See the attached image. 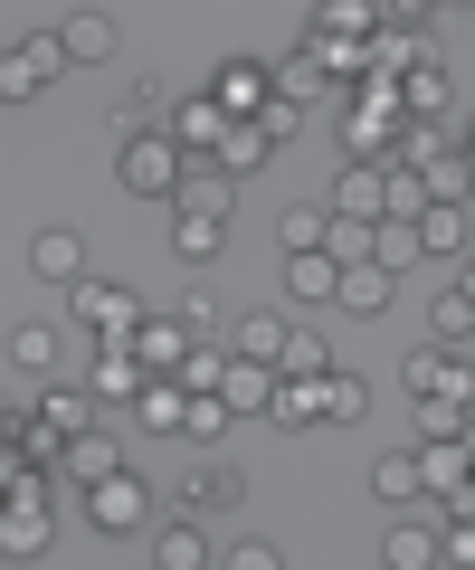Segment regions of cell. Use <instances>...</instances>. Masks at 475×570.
<instances>
[{"instance_id": "obj_1", "label": "cell", "mask_w": 475, "mask_h": 570, "mask_svg": "<svg viewBox=\"0 0 475 570\" xmlns=\"http://www.w3.org/2000/svg\"><path fill=\"white\" fill-rule=\"evenodd\" d=\"M115 181H125L133 200H181L190 153L171 142V124H133V134H125V153H115Z\"/></svg>"}, {"instance_id": "obj_2", "label": "cell", "mask_w": 475, "mask_h": 570, "mask_svg": "<svg viewBox=\"0 0 475 570\" xmlns=\"http://www.w3.org/2000/svg\"><path fill=\"white\" fill-rule=\"evenodd\" d=\"M58 542V504H48V466H20V485L0 494V561H39Z\"/></svg>"}, {"instance_id": "obj_3", "label": "cell", "mask_w": 475, "mask_h": 570, "mask_svg": "<svg viewBox=\"0 0 475 570\" xmlns=\"http://www.w3.org/2000/svg\"><path fill=\"white\" fill-rule=\"evenodd\" d=\"M144 295L133 285H115V276H77L67 285V324L86 333V343H133V324H144Z\"/></svg>"}, {"instance_id": "obj_4", "label": "cell", "mask_w": 475, "mask_h": 570, "mask_svg": "<svg viewBox=\"0 0 475 570\" xmlns=\"http://www.w3.org/2000/svg\"><path fill=\"white\" fill-rule=\"evenodd\" d=\"M86 523L105 532V542H133V532H152V485L133 466H115L105 485H86Z\"/></svg>"}, {"instance_id": "obj_5", "label": "cell", "mask_w": 475, "mask_h": 570, "mask_svg": "<svg viewBox=\"0 0 475 570\" xmlns=\"http://www.w3.org/2000/svg\"><path fill=\"white\" fill-rule=\"evenodd\" d=\"M399 381H409V400H428V390H447V400H475V362L456 343H418L409 362H399Z\"/></svg>"}, {"instance_id": "obj_6", "label": "cell", "mask_w": 475, "mask_h": 570, "mask_svg": "<svg viewBox=\"0 0 475 570\" xmlns=\"http://www.w3.org/2000/svg\"><path fill=\"white\" fill-rule=\"evenodd\" d=\"M144 381H152V371L133 362V343H96V371H86V390H96L105 409H133V400H144Z\"/></svg>"}, {"instance_id": "obj_7", "label": "cell", "mask_w": 475, "mask_h": 570, "mask_svg": "<svg viewBox=\"0 0 475 570\" xmlns=\"http://www.w3.org/2000/svg\"><path fill=\"white\" fill-rule=\"evenodd\" d=\"M475 247V200H428L418 209V257H466Z\"/></svg>"}, {"instance_id": "obj_8", "label": "cell", "mask_w": 475, "mask_h": 570, "mask_svg": "<svg viewBox=\"0 0 475 570\" xmlns=\"http://www.w3.org/2000/svg\"><path fill=\"white\" fill-rule=\"evenodd\" d=\"M29 276H39V285H77L86 276V228H39V238H29Z\"/></svg>"}, {"instance_id": "obj_9", "label": "cell", "mask_w": 475, "mask_h": 570, "mask_svg": "<svg viewBox=\"0 0 475 570\" xmlns=\"http://www.w3.org/2000/svg\"><path fill=\"white\" fill-rule=\"evenodd\" d=\"M115 466H125V438H115V428H77V438H67V456H58V475H77V494L105 485Z\"/></svg>"}, {"instance_id": "obj_10", "label": "cell", "mask_w": 475, "mask_h": 570, "mask_svg": "<svg viewBox=\"0 0 475 570\" xmlns=\"http://www.w3.org/2000/svg\"><path fill=\"white\" fill-rule=\"evenodd\" d=\"M390 209V163H343L333 181V219H380Z\"/></svg>"}, {"instance_id": "obj_11", "label": "cell", "mask_w": 475, "mask_h": 570, "mask_svg": "<svg viewBox=\"0 0 475 570\" xmlns=\"http://www.w3.org/2000/svg\"><path fill=\"white\" fill-rule=\"evenodd\" d=\"M209 96H219L228 115H257V105L276 96V67H267V58H219V77H209Z\"/></svg>"}, {"instance_id": "obj_12", "label": "cell", "mask_w": 475, "mask_h": 570, "mask_svg": "<svg viewBox=\"0 0 475 570\" xmlns=\"http://www.w3.org/2000/svg\"><path fill=\"white\" fill-rule=\"evenodd\" d=\"M190 343H200V333H190L181 314H144V324H133V362H144V371H181Z\"/></svg>"}, {"instance_id": "obj_13", "label": "cell", "mask_w": 475, "mask_h": 570, "mask_svg": "<svg viewBox=\"0 0 475 570\" xmlns=\"http://www.w3.org/2000/svg\"><path fill=\"white\" fill-rule=\"evenodd\" d=\"M267 163H276L267 124H257V115H228V134H219V171H228V181H257Z\"/></svg>"}, {"instance_id": "obj_14", "label": "cell", "mask_w": 475, "mask_h": 570, "mask_svg": "<svg viewBox=\"0 0 475 570\" xmlns=\"http://www.w3.org/2000/svg\"><path fill=\"white\" fill-rule=\"evenodd\" d=\"M219 134H228V105L209 96V86L171 105V142H181V153H219Z\"/></svg>"}, {"instance_id": "obj_15", "label": "cell", "mask_w": 475, "mask_h": 570, "mask_svg": "<svg viewBox=\"0 0 475 570\" xmlns=\"http://www.w3.org/2000/svg\"><path fill=\"white\" fill-rule=\"evenodd\" d=\"M219 400L238 409V419H267V409H276V362H238V352H228V381H219Z\"/></svg>"}, {"instance_id": "obj_16", "label": "cell", "mask_w": 475, "mask_h": 570, "mask_svg": "<svg viewBox=\"0 0 475 570\" xmlns=\"http://www.w3.org/2000/svg\"><path fill=\"white\" fill-rule=\"evenodd\" d=\"M58 48H67V67H105V58H115V20H105V10H67Z\"/></svg>"}, {"instance_id": "obj_17", "label": "cell", "mask_w": 475, "mask_h": 570, "mask_svg": "<svg viewBox=\"0 0 475 570\" xmlns=\"http://www.w3.org/2000/svg\"><path fill=\"white\" fill-rule=\"evenodd\" d=\"M144 551H152V570H209V561H219V542H209L200 523H162Z\"/></svg>"}, {"instance_id": "obj_18", "label": "cell", "mask_w": 475, "mask_h": 570, "mask_svg": "<svg viewBox=\"0 0 475 570\" xmlns=\"http://www.w3.org/2000/svg\"><path fill=\"white\" fill-rule=\"evenodd\" d=\"M390 266H380V257H352L343 266V285H333V305H343V314H380V305H390Z\"/></svg>"}, {"instance_id": "obj_19", "label": "cell", "mask_w": 475, "mask_h": 570, "mask_svg": "<svg viewBox=\"0 0 475 570\" xmlns=\"http://www.w3.org/2000/svg\"><path fill=\"white\" fill-rule=\"evenodd\" d=\"M10 371L20 381H58V324H39V314L10 324Z\"/></svg>"}, {"instance_id": "obj_20", "label": "cell", "mask_w": 475, "mask_h": 570, "mask_svg": "<svg viewBox=\"0 0 475 570\" xmlns=\"http://www.w3.org/2000/svg\"><path fill=\"white\" fill-rule=\"evenodd\" d=\"M333 285H343V257H333V247L286 257V295H295V305H333Z\"/></svg>"}, {"instance_id": "obj_21", "label": "cell", "mask_w": 475, "mask_h": 570, "mask_svg": "<svg viewBox=\"0 0 475 570\" xmlns=\"http://www.w3.org/2000/svg\"><path fill=\"white\" fill-rule=\"evenodd\" d=\"M96 390H86V381H39V419L48 428H67V438H77V428H96Z\"/></svg>"}, {"instance_id": "obj_22", "label": "cell", "mask_w": 475, "mask_h": 570, "mask_svg": "<svg viewBox=\"0 0 475 570\" xmlns=\"http://www.w3.org/2000/svg\"><path fill=\"white\" fill-rule=\"evenodd\" d=\"M372 494L380 504H428V485H418V448H390V456H372Z\"/></svg>"}, {"instance_id": "obj_23", "label": "cell", "mask_w": 475, "mask_h": 570, "mask_svg": "<svg viewBox=\"0 0 475 570\" xmlns=\"http://www.w3.org/2000/svg\"><path fill=\"white\" fill-rule=\"evenodd\" d=\"M181 409H190V390L171 381V371H152V381H144V400H133V419H144L152 438H181Z\"/></svg>"}, {"instance_id": "obj_24", "label": "cell", "mask_w": 475, "mask_h": 570, "mask_svg": "<svg viewBox=\"0 0 475 570\" xmlns=\"http://www.w3.org/2000/svg\"><path fill=\"white\" fill-rule=\"evenodd\" d=\"M228 504H238V466H219V456H209V466L181 475V513H228Z\"/></svg>"}, {"instance_id": "obj_25", "label": "cell", "mask_w": 475, "mask_h": 570, "mask_svg": "<svg viewBox=\"0 0 475 570\" xmlns=\"http://www.w3.org/2000/svg\"><path fill=\"white\" fill-rule=\"evenodd\" d=\"M305 48L324 58L333 86H362V77H372V39H324V29H305Z\"/></svg>"}, {"instance_id": "obj_26", "label": "cell", "mask_w": 475, "mask_h": 570, "mask_svg": "<svg viewBox=\"0 0 475 570\" xmlns=\"http://www.w3.org/2000/svg\"><path fill=\"white\" fill-rule=\"evenodd\" d=\"M276 428H324V381H295V371H276Z\"/></svg>"}, {"instance_id": "obj_27", "label": "cell", "mask_w": 475, "mask_h": 570, "mask_svg": "<svg viewBox=\"0 0 475 570\" xmlns=\"http://www.w3.org/2000/svg\"><path fill=\"white\" fill-rule=\"evenodd\" d=\"M305 29H324V39H372V29H380V0H314Z\"/></svg>"}, {"instance_id": "obj_28", "label": "cell", "mask_w": 475, "mask_h": 570, "mask_svg": "<svg viewBox=\"0 0 475 570\" xmlns=\"http://www.w3.org/2000/svg\"><path fill=\"white\" fill-rule=\"evenodd\" d=\"M228 352H238V362H276V352H286V314H238V324H228Z\"/></svg>"}, {"instance_id": "obj_29", "label": "cell", "mask_w": 475, "mask_h": 570, "mask_svg": "<svg viewBox=\"0 0 475 570\" xmlns=\"http://www.w3.org/2000/svg\"><path fill=\"white\" fill-rule=\"evenodd\" d=\"M228 428H238V409H228L219 390H190V409H181V438H190V448H219Z\"/></svg>"}, {"instance_id": "obj_30", "label": "cell", "mask_w": 475, "mask_h": 570, "mask_svg": "<svg viewBox=\"0 0 475 570\" xmlns=\"http://www.w3.org/2000/svg\"><path fill=\"white\" fill-rule=\"evenodd\" d=\"M428 343H456V352L475 343V295H466V285H447V295L428 305Z\"/></svg>"}, {"instance_id": "obj_31", "label": "cell", "mask_w": 475, "mask_h": 570, "mask_svg": "<svg viewBox=\"0 0 475 570\" xmlns=\"http://www.w3.org/2000/svg\"><path fill=\"white\" fill-rule=\"evenodd\" d=\"M372 257L390 266V276H409V266H418V219H390V209H380V219H372Z\"/></svg>"}, {"instance_id": "obj_32", "label": "cell", "mask_w": 475, "mask_h": 570, "mask_svg": "<svg viewBox=\"0 0 475 570\" xmlns=\"http://www.w3.org/2000/svg\"><path fill=\"white\" fill-rule=\"evenodd\" d=\"M10 67H20V86H29V96H39V86H48V77H58V67H67L58 29H39V39H20V48H10Z\"/></svg>"}, {"instance_id": "obj_33", "label": "cell", "mask_w": 475, "mask_h": 570, "mask_svg": "<svg viewBox=\"0 0 475 570\" xmlns=\"http://www.w3.org/2000/svg\"><path fill=\"white\" fill-rule=\"evenodd\" d=\"M380 561H390V570H428L437 561V532L428 523H390V532H380Z\"/></svg>"}, {"instance_id": "obj_34", "label": "cell", "mask_w": 475, "mask_h": 570, "mask_svg": "<svg viewBox=\"0 0 475 570\" xmlns=\"http://www.w3.org/2000/svg\"><path fill=\"white\" fill-rule=\"evenodd\" d=\"M399 105H409V115H447V67L418 58L409 77H399Z\"/></svg>"}, {"instance_id": "obj_35", "label": "cell", "mask_w": 475, "mask_h": 570, "mask_svg": "<svg viewBox=\"0 0 475 570\" xmlns=\"http://www.w3.org/2000/svg\"><path fill=\"white\" fill-rule=\"evenodd\" d=\"M428 200H475V153H466V142L428 163Z\"/></svg>"}, {"instance_id": "obj_36", "label": "cell", "mask_w": 475, "mask_h": 570, "mask_svg": "<svg viewBox=\"0 0 475 570\" xmlns=\"http://www.w3.org/2000/svg\"><path fill=\"white\" fill-rule=\"evenodd\" d=\"M276 371H295V381H324V371H333V352H324V333H305V324H286V352H276Z\"/></svg>"}, {"instance_id": "obj_37", "label": "cell", "mask_w": 475, "mask_h": 570, "mask_svg": "<svg viewBox=\"0 0 475 570\" xmlns=\"http://www.w3.org/2000/svg\"><path fill=\"white\" fill-rule=\"evenodd\" d=\"M324 228H333V209H314V200H295L286 219H276V247H286V257H305V247H324Z\"/></svg>"}, {"instance_id": "obj_38", "label": "cell", "mask_w": 475, "mask_h": 570, "mask_svg": "<svg viewBox=\"0 0 475 570\" xmlns=\"http://www.w3.org/2000/svg\"><path fill=\"white\" fill-rule=\"evenodd\" d=\"M372 409V381H352V371H324V428H352Z\"/></svg>"}, {"instance_id": "obj_39", "label": "cell", "mask_w": 475, "mask_h": 570, "mask_svg": "<svg viewBox=\"0 0 475 570\" xmlns=\"http://www.w3.org/2000/svg\"><path fill=\"white\" fill-rule=\"evenodd\" d=\"M466 419H475V400H447V390L418 400V438H466Z\"/></svg>"}, {"instance_id": "obj_40", "label": "cell", "mask_w": 475, "mask_h": 570, "mask_svg": "<svg viewBox=\"0 0 475 570\" xmlns=\"http://www.w3.org/2000/svg\"><path fill=\"white\" fill-rule=\"evenodd\" d=\"M324 86H333V77H324V58H314V48H295V58L276 67V96H295V105H314Z\"/></svg>"}, {"instance_id": "obj_41", "label": "cell", "mask_w": 475, "mask_h": 570, "mask_svg": "<svg viewBox=\"0 0 475 570\" xmlns=\"http://www.w3.org/2000/svg\"><path fill=\"white\" fill-rule=\"evenodd\" d=\"M171 381H181V390H219L228 381V343H190V362L171 371Z\"/></svg>"}, {"instance_id": "obj_42", "label": "cell", "mask_w": 475, "mask_h": 570, "mask_svg": "<svg viewBox=\"0 0 475 570\" xmlns=\"http://www.w3.org/2000/svg\"><path fill=\"white\" fill-rule=\"evenodd\" d=\"M171 314H181L200 343H219V295H209V285H181V295H171Z\"/></svg>"}, {"instance_id": "obj_43", "label": "cell", "mask_w": 475, "mask_h": 570, "mask_svg": "<svg viewBox=\"0 0 475 570\" xmlns=\"http://www.w3.org/2000/svg\"><path fill=\"white\" fill-rule=\"evenodd\" d=\"M115 115H125V134H133V124H152V115H162V77H133Z\"/></svg>"}, {"instance_id": "obj_44", "label": "cell", "mask_w": 475, "mask_h": 570, "mask_svg": "<svg viewBox=\"0 0 475 570\" xmlns=\"http://www.w3.org/2000/svg\"><path fill=\"white\" fill-rule=\"evenodd\" d=\"M219 561H228V570H276L286 551H276V542H257V532H238V542H219Z\"/></svg>"}, {"instance_id": "obj_45", "label": "cell", "mask_w": 475, "mask_h": 570, "mask_svg": "<svg viewBox=\"0 0 475 570\" xmlns=\"http://www.w3.org/2000/svg\"><path fill=\"white\" fill-rule=\"evenodd\" d=\"M257 124H267V142H295V134H305V105H295V96H267V105H257Z\"/></svg>"}, {"instance_id": "obj_46", "label": "cell", "mask_w": 475, "mask_h": 570, "mask_svg": "<svg viewBox=\"0 0 475 570\" xmlns=\"http://www.w3.org/2000/svg\"><path fill=\"white\" fill-rule=\"evenodd\" d=\"M437 561H456V570H475V523H447V532H437Z\"/></svg>"}, {"instance_id": "obj_47", "label": "cell", "mask_w": 475, "mask_h": 570, "mask_svg": "<svg viewBox=\"0 0 475 570\" xmlns=\"http://www.w3.org/2000/svg\"><path fill=\"white\" fill-rule=\"evenodd\" d=\"M428 10H437V0H380V20H390V29H418Z\"/></svg>"}, {"instance_id": "obj_48", "label": "cell", "mask_w": 475, "mask_h": 570, "mask_svg": "<svg viewBox=\"0 0 475 570\" xmlns=\"http://www.w3.org/2000/svg\"><path fill=\"white\" fill-rule=\"evenodd\" d=\"M20 96H29V86H20V67L0 58V105H20Z\"/></svg>"}, {"instance_id": "obj_49", "label": "cell", "mask_w": 475, "mask_h": 570, "mask_svg": "<svg viewBox=\"0 0 475 570\" xmlns=\"http://www.w3.org/2000/svg\"><path fill=\"white\" fill-rule=\"evenodd\" d=\"M456 285H466V295H475V247H466V257H456Z\"/></svg>"}, {"instance_id": "obj_50", "label": "cell", "mask_w": 475, "mask_h": 570, "mask_svg": "<svg viewBox=\"0 0 475 570\" xmlns=\"http://www.w3.org/2000/svg\"><path fill=\"white\" fill-rule=\"evenodd\" d=\"M466 153H475V115H466Z\"/></svg>"}, {"instance_id": "obj_51", "label": "cell", "mask_w": 475, "mask_h": 570, "mask_svg": "<svg viewBox=\"0 0 475 570\" xmlns=\"http://www.w3.org/2000/svg\"><path fill=\"white\" fill-rule=\"evenodd\" d=\"M466 456H475V419H466Z\"/></svg>"}]
</instances>
